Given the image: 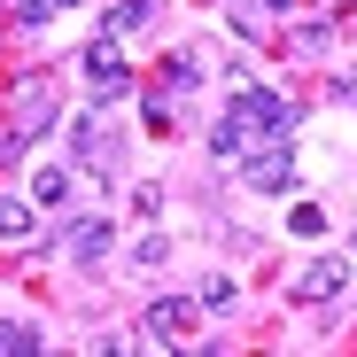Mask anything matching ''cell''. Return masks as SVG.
I'll use <instances>...</instances> for the list:
<instances>
[{"instance_id": "cell-5", "label": "cell", "mask_w": 357, "mask_h": 357, "mask_svg": "<svg viewBox=\"0 0 357 357\" xmlns=\"http://www.w3.org/2000/svg\"><path fill=\"white\" fill-rule=\"evenodd\" d=\"M342 287H349V257H311L295 272V303H334Z\"/></svg>"}, {"instance_id": "cell-9", "label": "cell", "mask_w": 357, "mask_h": 357, "mask_svg": "<svg viewBox=\"0 0 357 357\" xmlns=\"http://www.w3.org/2000/svg\"><path fill=\"white\" fill-rule=\"evenodd\" d=\"M187 319H195V303H187V295H163V303L148 311V342H171V334H187Z\"/></svg>"}, {"instance_id": "cell-13", "label": "cell", "mask_w": 357, "mask_h": 357, "mask_svg": "<svg viewBox=\"0 0 357 357\" xmlns=\"http://www.w3.org/2000/svg\"><path fill=\"white\" fill-rule=\"evenodd\" d=\"M47 334L39 326H24V319H0V357H8V349H39Z\"/></svg>"}, {"instance_id": "cell-2", "label": "cell", "mask_w": 357, "mask_h": 357, "mask_svg": "<svg viewBox=\"0 0 357 357\" xmlns=\"http://www.w3.org/2000/svg\"><path fill=\"white\" fill-rule=\"evenodd\" d=\"M241 187L249 195H287L295 187V140H264L241 155Z\"/></svg>"}, {"instance_id": "cell-10", "label": "cell", "mask_w": 357, "mask_h": 357, "mask_svg": "<svg viewBox=\"0 0 357 357\" xmlns=\"http://www.w3.org/2000/svg\"><path fill=\"white\" fill-rule=\"evenodd\" d=\"M195 78H202V47H171V54H163V86H171V101L187 93Z\"/></svg>"}, {"instance_id": "cell-3", "label": "cell", "mask_w": 357, "mask_h": 357, "mask_svg": "<svg viewBox=\"0 0 357 357\" xmlns=\"http://www.w3.org/2000/svg\"><path fill=\"white\" fill-rule=\"evenodd\" d=\"M78 70H86V86H93L101 101H125V93H132V63H125V54H116L109 39L78 54Z\"/></svg>"}, {"instance_id": "cell-12", "label": "cell", "mask_w": 357, "mask_h": 357, "mask_svg": "<svg viewBox=\"0 0 357 357\" xmlns=\"http://www.w3.org/2000/svg\"><path fill=\"white\" fill-rule=\"evenodd\" d=\"M326 47H334V24H326V16L295 24V54H326Z\"/></svg>"}, {"instance_id": "cell-15", "label": "cell", "mask_w": 357, "mask_h": 357, "mask_svg": "<svg viewBox=\"0 0 357 357\" xmlns=\"http://www.w3.org/2000/svg\"><path fill=\"white\" fill-rule=\"evenodd\" d=\"M16 155H31V132L24 125H0V163H16Z\"/></svg>"}, {"instance_id": "cell-14", "label": "cell", "mask_w": 357, "mask_h": 357, "mask_svg": "<svg viewBox=\"0 0 357 357\" xmlns=\"http://www.w3.org/2000/svg\"><path fill=\"white\" fill-rule=\"evenodd\" d=\"M195 303H202V311H233V280H225V272H210V280H202V295H195Z\"/></svg>"}, {"instance_id": "cell-4", "label": "cell", "mask_w": 357, "mask_h": 357, "mask_svg": "<svg viewBox=\"0 0 357 357\" xmlns=\"http://www.w3.org/2000/svg\"><path fill=\"white\" fill-rule=\"evenodd\" d=\"M70 155L93 163V171H116V163H125V140H116L101 116H78V125H70Z\"/></svg>"}, {"instance_id": "cell-18", "label": "cell", "mask_w": 357, "mask_h": 357, "mask_svg": "<svg viewBox=\"0 0 357 357\" xmlns=\"http://www.w3.org/2000/svg\"><path fill=\"white\" fill-rule=\"evenodd\" d=\"M264 8H295V0H264Z\"/></svg>"}, {"instance_id": "cell-6", "label": "cell", "mask_w": 357, "mask_h": 357, "mask_svg": "<svg viewBox=\"0 0 357 357\" xmlns=\"http://www.w3.org/2000/svg\"><path fill=\"white\" fill-rule=\"evenodd\" d=\"M109 241H116V233H109V218H70V225L54 233L47 249H63V257H86V264H93V257H101Z\"/></svg>"}, {"instance_id": "cell-11", "label": "cell", "mask_w": 357, "mask_h": 357, "mask_svg": "<svg viewBox=\"0 0 357 357\" xmlns=\"http://www.w3.org/2000/svg\"><path fill=\"white\" fill-rule=\"evenodd\" d=\"M148 8H155V0H116V8H101V39H109V31H132V24H148Z\"/></svg>"}, {"instance_id": "cell-16", "label": "cell", "mask_w": 357, "mask_h": 357, "mask_svg": "<svg viewBox=\"0 0 357 357\" xmlns=\"http://www.w3.org/2000/svg\"><path fill=\"white\" fill-rule=\"evenodd\" d=\"M163 257H171V241H163V233H148V241H140V249H132V264H140V272H155V264H163Z\"/></svg>"}, {"instance_id": "cell-7", "label": "cell", "mask_w": 357, "mask_h": 357, "mask_svg": "<svg viewBox=\"0 0 357 357\" xmlns=\"http://www.w3.org/2000/svg\"><path fill=\"white\" fill-rule=\"evenodd\" d=\"M24 195H31L39 210H70V202H78V195H70V163H39Z\"/></svg>"}, {"instance_id": "cell-19", "label": "cell", "mask_w": 357, "mask_h": 357, "mask_svg": "<svg viewBox=\"0 0 357 357\" xmlns=\"http://www.w3.org/2000/svg\"><path fill=\"white\" fill-rule=\"evenodd\" d=\"M349 257H357V233H349Z\"/></svg>"}, {"instance_id": "cell-17", "label": "cell", "mask_w": 357, "mask_h": 357, "mask_svg": "<svg viewBox=\"0 0 357 357\" xmlns=\"http://www.w3.org/2000/svg\"><path fill=\"white\" fill-rule=\"evenodd\" d=\"M334 101H357V78H334Z\"/></svg>"}, {"instance_id": "cell-8", "label": "cell", "mask_w": 357, "mask_h": 357, "mask_svg": "<svg viewBox=\"0 0 357 357\" xmlns=\"http://www.w3.org/2000/svg\"><path fill=\"white\" fill-rule=\"evenodd\" d=\"M31 225H39L31 195H0V241H31Z\"/></svg>"}, {"instance_id": "cell-1", "label": "cell", "mask_w": 357, "mask_h": 357, "mask_svg": "<svg viewBox=\"0 0 357 357\" xmlns=\"http://www.w3.org/2000/svg\"><path fill=\"white\" fill-rule=\"evenodd\" d=\"M225 125H233V132H249V148H257V140H295V125H303V109H295L287 93L241 86V93L225 101Z\"/></svg>"}]
</instances>
